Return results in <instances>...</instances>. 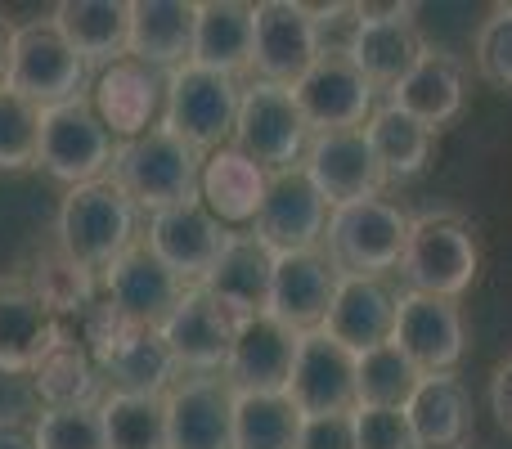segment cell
<instances>
[{
  "label": "cell",
  "mask_w": 512,
  "mask_h": 449,
  "mask_svg": "<svg viewBox=\"0 0 512 449\" xmlns=\"http://www.w3.org/2000/svg\"><path fill=\"white\" fill-rule=\"evenodd\" d=\"M14 36H18V23L0 9V86L9 77V63H14Z\"/></svg>",
  "instance_id": "obj_46"
},
{
  "label": "cell",
  "mask_w": 512,
  "mask_h": 449,
  "mask_svg": "<svg viewBox=\"0 0 512 449\" xmlns=\"http://www.w3.org/2000/svg\"><path fill=\"white\" fill-rule=\"evenodd\" d=\"M301 414L288 396L234 391V441L230 449H297Z\"/></svg>",
  "instance_id": "obj_38"
},
{
  "label": "cell",
  "mask_w": 512,
  "mask_h": 449,
  "mask_svg": "<svg viewBox=\"0 0 512 449\" xmlns=\"http://www.w3.org/2000/svg\"><path fill=\"white\" fill-rule=\"evenodd\" d=\"M391 104L400 113H409L414 122H423L427 131L454 122L463 108V72L450 54H432L427 50L418 59V68L409 72L400 86H391Z\"/></svg>",
  "instance_id": "obj_31"
},
{
  "label": "cell",
  "mask_w": 512,
  "mask_h": 449,
  "mask_svg": "<svg viewBox=\"0 0 512 449\" xmlns=\"http://www.w3.org/2000/svg\"><path fill=\"white\" fill-rule=\"evenodd\" d=\"M351 432H355V449H418L414 432H409L405 409L355 405L351 409Z\"/></svg>",
  "instance_id": "obj_42"
},
{
  "label": "cell",
  "mask_w": 512,
  "mask_h": 449,
  "mask_svg": "<svg viewBox=\"0 0 512 449\" xmlns=\"http://www.w3.org/2000/svg\"><path fill=\"white\" fill-rule=\"evenodd\" d=\"M198 171H203V153L189 149L171 131L153 126L149 135L122 140L113 153L108 180L131 198L140 212H167V207L194 203L198 198Z\"/></svg>",
  "instance_id": "obj_1"
},
{
  "label": "cell",
  "mask_w": 512,
  "mask_h": 449,
  "mask_svg": "<svg viewBox=\"0 0 512 449\" xmlns=\"http://www.w3.org/2000/svg\"><path fill=\"white\" fill-rule=\"evenodd\" d=\"M36 149H41V108L0 86V171L36 167Z\"/></svg>",
  "instance_id": "obj_39"
},
{
  "label": "cell",
  "mask_w": 512,
  "mask_h": 449,
  "mask_svg": "<svg viewBox=\"0 0 512 449\" xmlns=\"http://www.w3.org/2000/svg\"><path fill=\"white\" fill-rule=\"evenodd\" d=\"M234 229H225L207 212L203 203H180V207H167V212H153L149 216V229H144V247L176 274L185 288H198V283L212 274L216 256L225 252Z\"/></svg>",
  "instance_id": "obj_11"
},
{
  "label": "cell",
  "mask_w": 512,
  "mask_h": 449,
  "mask_svg": "<svg viewBox=\"0 0 512 449\" xmlns=\"http://www.w3.org/2000/svg\"><path fill=\"white\" fill-rule=\"evenodd\" d=\"M270 279H274L270 247L256 234H230L225 252L216 256L212 274H207L198 288H203L234 324H248V319L270 310Z\"/></svg>",
  "instance_id": "obj_19"
},
{
  "label": "cell",
  "mask_w": 512,
  "mask_h": 449,
  "mask_svg": "<svg viewBox=\"0 0 512 449\" xmlns=\"http://www.w3.org/2000/svg\"><path fill=\"white\" fill-rule=\"evenodd\" d=\"M310 135L364 131L373 117V86L346 54H319V63L292 86Z\"/></svg>",
  "instance_id": "obj_14"
},
{
  "label": "cell",
  "mask_w": 512,
  "mask_h": 449,
  "mask_svg": "<svg viewBox=\"0 0 512 449\" xmlns=\"http://www.w3.org/2000/svg\"><path fill=\"white\" fill-rule=\"evenodd\" d=\"M297 337L292 328H283L279 319L256 315L248 324H239L225 360V382L234 391H256V396H283L292 378V360H297Z\"/></svg>",
  "instance_id": "obj_21"
},
{
  "label": "cell",
  "mask_w": 512,
  "mask_h": 449,
  "mask_svg": "<svg viewBox=\"0 0 512 449\" xmlns=\"http://www.w3.org/2000/svg\"><path fill=\"white\" fill-rule=\"evenodd\" d=\"M396 328V292L382 279H360V274H342L333 292V306L324 315V333L342 342L351 355H364L373 346L391 342Z\"/></svg>",
  "instance_id": "obj_24"
},
{
  "label": "cell",
  "mask_w": 512,
  "mask_h": 449,
  "mask_svg": "<svg viewBox=\"0 0 512 449\" xmlns=\"http://www.w3.org/2000/svg\"><path fill=\"white\" fill-rule=\"evenodd\" d=\"M328 212H333V207L324 203V194L310 185V176L301 167L274 171L270 185H265L261 212H256V221H252V234L261 238L274 256L319 252L324 229H328Z\"/></svg>",
  "instance_id": "obj_10"
},
{
  "label": "cell",
  "mask_w": 512,
  "mask_h": 449,
  "mask_svg": "<svg viewBox=\"0 0 512 449\" xmlns=\"http://www.w3.org/2000/svg\"><path fill=\"white\" fill-rule=\"evenodd\" d=\"M158 333H162V342H167V351L176 355L180 369L212 378V373H221L225 360H230L239 324H234L203 288H189Z\"/></svg>",
  "instance_id": "obj_20"
},
{
  "label": "cell",
  "mask_w": 512,
  "mask_h": 449,
  "mask_svg": "<svg viewBox=\"0 0 512 449\" xmlns=\"http://www.w3.org/2000/svg\"><path fill=\"white\" fill-rule=\"evenodd\" d=\"M162 104H167V72L149 68L131 54L95 72L90 108L113 131V140H135V135H149L153 126H162Z\"/></svg>",
  "instance_id": "obj_12"
},
{
  "label": "cell",
  "mask_w": 512,
  "mask_h": 449,
  "mask_svg": "<svg viewBox=\"0 0 512 449\" xmlns=\"http://www.w3.org/2000/svg\"><path fill=\"white\" fill-rule=\"evenodd\" d=\"M50 18L86 68H108L131 50V0H59Z\"/></svg>",
  "instance_id": "obj_27"
},
{
  "label": "cell",
  "mask_w": 512,
  "mask_h": 449,
  "mask_svg": "<svg viewBox=\"0 0 512 449\" xmlns=\"http://www.w3.org/2000/svg\"><path fill=\"white\" fill-rule=\"evenodd\" d=\"M135 216L140 207L104 176L90 185H72L63 194L59 216H54V238L72 261L104 274L117 256L135 247Z\"/></svg>",
  "instance_id": "obj_2"
},
{
  "label": "cell",
  "mask_w": 512,
  "mask_h": 449,
  "mask_svg": "<svg viewBox=\"0 0 512 449\" xmlns=\"http://www.w3.org/2000/svg\"><path fill=\"white\" fill-rule=\"evenodd\" d=\"M310 144V126L297 108V95L288 86L252 81L239 95V122H234V149H243L256 167L292 171L301 167Z\"/></svg>",
  "instance_id": "obj_7"
},
{
  "label": "cell",
  "mask_w": 512,
  "mask_h": 449,
  "mask_svg": "<svg viewBox=\"0 0 512 449\" xmlns=\"http://www.w3.org/2000/svg\"><path fill=\"white\" fill-rule=\"evenodd\" d=\"M409 432L418 449H454L468 436V396L454 373H432L418 382V391L405 405Z\"/></svg>",
  "instance_id": "obj_32"
},
{
  "label": "cell",
  "mask_w": 512,
  "mask_h": 449,
  "mask_svg": "<svg viewBox=\"0 0 512 449\" xmlns=\"http://www.w3.org/2000/svg\"><path fill=\"white\" fill-rule=\"evenodd\" d=\"M252 45H256L252 5H243V0H203L198 5L189 63L239 81V72L252 68Z\"/></svg>",
  "instance_id": "obj_29"
},
{
  "label": "cell",
  "mask_w": 512,
  "mask_h": 449,
  "mask_svg": "<svg viewBox=\"0 0 512 449\" xmlns=\"http://www.w3.org/2000/svg\"><path fill=\"white\" fill-rule=\"evenodd\" d=\"M32 391L45 400V409H72V405H95L99 391V364L81 346V337L59 333V342L41 355L32 369Z\"/></svg>",
  "instance_id": "obj_33"
},
{
  "label": "cell",
  "mask_w": 512,
  "mask_h": 449,
  "mask_svg": "<svg viewBox=\"0 0 512 449\" xmlns=\"http://www.w3.org/2000/svg\"><path fill=\"white\" fill-rule=\"evenodd\" d=\"M301 171L310 176V185L324 194L328 207H346V203H364L378 198V189L387 185L378 158L369 149L364 131H328V135H310Z\"/></svg>",
  "instance_id": "obj_17"
},
{
  "label": "cell",
  "mask_w": 512,
  "mask_h": 449,
  "mask_svg": "<svg viewBox=\"0 0 512 449\" xmlns=\"http://www.w3.org/2000/svg\"><path fill=\"white\" fill-rule=\"evenodd\" d=\"M239 95L243 86L234 77L207 72L198 63L167 72V104H162V131L185 140L189 149L207 153L225 149L239 122Z\"/></svg>",
  "instance_id": "obj_5"
},
{
  "label": "cell",
  "mask_w": 512,
  "mask_h": 449,
  "mask_svg": "<svg viewBox=\"0 0 512 449\" xmlns=\"http://www.w3.org/2000/svg\"><path fill=\"white\" fill-rule=\"evenodd\" d=\"M99 292H104V301L126 319V324L162 328L189 288L149 252V247L135 243L131 252H122L104 274H99Z\"/></svg>",
  "instance_id": "obj_15"
},
{
  "label": "cell",
  "mask_w": 512,
  "mask_h": 449,
  "mask_svg": "<svg viewBox=\"0 0 512 449\" xmlns=\"http://www.w3.org/2000/svg\"><path fill=\"white\" fill-rule=\"evenodd\" d=\"M86 81H90V68L63 41L54 18L18 23L14 63H9V77H5V86L14 95H23L36 108H54V104H68V99H81Z\"/></svg>",
  "instance_id": "obj_8"
},
{
  "label": "cell",
  "mask_w": 512,
  "mask_h": 449,
  "mask_svg": "<svg viewBox=\"0 0 512 449\" xmlns=\"http://www.w3.org/2000/svg\"><path fill=\"white\" fill-rule=\"evenodd\" d=\"M36 445L41 449H108L99 405L45 409V414L36 418Z\"/></svg>",
  "instance_id": "obj_40"
},
{
  "label": "cell",
  "mask_w": 512,
  "mask_h": 449,
  "mask_svg": "<svg viewBox=\"0 0 512 449\" xmlns=\"http://www.w3.org/2000/svg\"><path fill=\"white\" fill-rule=\"evenodd\" d=\"M477 72L490 86L512 90V5H499L477 32Z\"/></svg>",
  "instance_id": "obj_41"
},
{
  "label": "cell",
  "mask_w": 512,
  "mask_h": 449,
  "mask_svg": "<svg viewBox=\"0 0 512 449\" xmlns=\"http://www.w3.org/2000/svg\"><path fill=\"white\" fill-rule=\"evenodd\" d=\"M194 0H131V59L158 72H176L194 54Z\"/></svg>",
  "instance_id": "obj_28"
},
{
  "label": "cell",
  "mask_w": 512,
  "mask_h": 449,
  "mask_svg": "<svg viewBox=\"0 0 512 449\" xmlns=\"http://www.w3.org/2000/svg\"><path fill=\"white\" fill-rule=\"evenodd\" d=\"M400 274L409 292H423V297L454 301L459 292H468L477 279V238L468 221L454 212H427L409 221Z\"/></svg>",
  "instance_id": "obj_4"
},
{
  "label": "cell",
  "mask_w": 512,
  "mask_h": 449,
  "mask_svg": "<svg viewBox=\"0 0 512 449\" xmlns=\"http://www.w3.org/2000/svg\"><path fill=\"white\" fill-rule=\"evenodd\" d=\"M265 185H270V171L256 167L243 149L225 144V149H216L203 158V171H198V203H203L225 229L252 225L256 212H261Z\"/></svg>",
  "instance_id": "obj_25"
},
{
  "label": "cell",
  "mask_w": 512,
  "mask_h": 449,
  "mask_svg": "<svg viewBox=\"0 0 512 449\" xmlns=\"http://www.w3.org/2000/svg\"><path fill=\"white\" fill-rule=\"evenodd\" d=\"M423 54H427V45H423V36H418L414 18H409V5L387 18H360L351 32V45H346V59L364 72V81H369L373 90L400 86V81L418 68Z\"/></svg>",
  "instance_id": "obj_23"
},
{
  "label": "cell",
  "mask_w": 512,
  "mask_h": 449,
  "mask_svg": "<svg viewBox=\"0 0 512 449\" xmlns=\"http://www.w3.org/2000/svg\"><path fill=\"white\" fill-rule=\"evenodd\" d=\"M283 396L292 400L301 418H328L355 409V355L342 342L315 328L297 337V360Z\"/></svg>",
  "instance_id": "obj_13"
},
{
  "label": "cell",
  "mask_w": 512,
  "mask_h": 449,
  "mask_svg": "<svg viewBox=\"0 0 512 449\" xmlns=\"http://www.w3.org/2000/svg\"><path fill=\"white\" fill-rule=\"evenodd\" d=\"M297 449H355L351 414H328V418H301Z\"/></svg>",
  "instance_id": "obj_43"
},
{
  "label": "cell",
  "mask_w": 512,
  "mask_h": 449,
  "mask_svg": "<svg viewBox=\"0 0 512 449\" xmlns=\"http://www.w3.org/2000/svg\"><path fill=\"white\" fill-rule=\"evenodd\" d=\"M171 449H230L234 387L225 378H185L167 391Z\"/></svg>",
  "instance_id": "obj_22"
},
{
  "label": "cell",
  "mask_w": 512,
  "mask_h": 449,
  "mask_svg": "<svg viewBox=\"0 0 512 449\" xmlns=\"http://www.w3.org/2000/svg\"><path fill=\"white\" fill-rule=\"evenodd\" d=\"M117 140L99 113L90 108V99H68V104L41 108V149H36V167L45 176L63 180V185H90L104 180L113 167Z\"/></svg>",
  "instance_id": "obj_6"
},
{
  "label": "cell",
  "mask_w": 512,
  "mask_h": 449,
  "mask_svg": "<svg viewBox=\"0 0 512 449\" xmlns=\"http://www.w3.org/2000/svg\"><path fill=\"white\" fill-rule=\"evenodd\" d=\"M490 409H495V418L512 432V355L495 369V378H490Z\"/></svg>",
  "instance_id": "obj_44"
},
{
  "label": "cell",
  "mask_w": 512,
  "mask_h": 449,
  "mask_svg": "<svg viewBox=\"0 0 512 449\" xmlns=\"http://www.w3.org/2000/svg\"><path fill=\"white\" fill-rule=\"evenodd\" d=\"M108 449H171L167 436V396H131L108 391L99 400Z\"/></svg>",
  "instance_id": "obj_35"
},
{
  "label": "cell",
  "mask_w": 512,
  "mask_h": 449,
  "mask_svg": "<svg viewBox=\"0 0 512 449\" xmlns=\"http://www.w3.org/2000/svg\"><path fill=\"white\" fill-rule=\"evenodd\" d=\"M391 342L409 355V364L423 378H432V373H454V364L463 360V346H468V328H463V315L454 301L400 292Z\"/></svg>",
  "instance_id": "obj_16"
},
{
  "label": "cell",
  "mask_w": 512,
  "mask_h": 449,
  "mask_svg": "<svg viewBox=\"0 0 512 449\" xmlns=\"http://www.w3.org/2000/svg\"><path fill=\"white\" fill-rule=\"evenodd\" d=\"M364 135H369V149L387 180L418 176L432 158V131L423 122H414L409 113H400L396 104L373 108V117L364 122Z\"/></svg>",
  "instance_id": "obj_34"
},
{
  "label": "cell",
  "mask_w": 512,
  "mask_h": 449,
  "mask_svg": "<svg viewBox=\"0 0 512 449\" xmlns=\"http://www.w3.org/2000/svg\"><path fill=\"white\" fill-rule=\"evenodd\" d=\"M59 333V319L27 288V279H0V373H32Z\"/></svg>",
  "instance_id": "obj_26"
},
{
  "label": "cell",
  "mask_w": 512,
  "mask_h": 449,
  "mask_svg": "<svg viewBox=\"0 0 512 449\" xmlns=\"http://www.w3.org/2000/svg\"><path fill=\"white\" fill-rule=\"evenodd\" d=\"M423 373L409 364V355L396 342H382L373 351L355 355V405L369 409H405L418 391Z\"/></svg>",
  "instance_id": "obj_37"
},
{
  "label": "cell",
  "mask_w": 512,
  "mask_h": 449,
  "mask_svg": "<svg viewBox=\"0 0 512 449\" xmlns=\"http://www.w3.org/2000/svg\"><path fill=\"white\" fill-rule=\"evenodd\" d=\"M0 449H41L36 445V423H27V418H0Z\"/></svg>",
  "instance_id": "obj_45"
},
{
  "label": "cell",
  "mask_w": 512,
  "mask_h": 449,
  "mask_svg": "<svg viewBox=\"0 0 512 449\" xmlns=\"http://www.w3.org/2000/svg\"><path fill=\"white\" fill-rule=\"evenodd\" d=\"M27 288L45 301V310H50L54 319L59 315H86V310L99 301V274L86 270L81 261H72V256L54 243L50 252L36 256L32 274H27Z\"/></svg>",
  "instance_id": "obj_36"
},
{
  "label": "cell",
  "mask_w": 512,
  "mask_h": 449,
  "mask_svg": "<svg viewBox=\"0 0 512 449\" xmlns=\"http://www.w3.org/2000/svg\"><path fill=\"white\" fill-rule=\"evenodd\" d=\"M342 274L333 270L324 252H288L274 256V279H270V310L265 315L279 319L292 333H315L324 328V315L333 306V292Z\"/></svg>",
  "instance_id": "obj_18"
},
{
  "label": "cell",
  "mask_w": 512,
  "mask_h": 449,
  "mask_svg": "<svg viewBox=\"0 0 512 449\" xmlns=\"http://www.w3.org/2000/svg\"><path fill=\"white\" fill-rule=\"evenodd\" d=\"M252 23H256V45H252L256 81L292 90L319 63L315 9L297 5V0H261V5H252Z\"/></svg>",
  "instance_id": "obj_9"
},
{
  "label": "cell",
  "mask_w": 512,
  "mask_h": 449,
  "mask_svg": "<svg viewBox=\"0 0 512 449\" xmlns=\"http://www.w3.org/2000/svg\"><path fill=\"white\" fill-rule=\"evenodd\" d=\"M409 216L391 207L387 198H364L328 212L324 229V256L337 274H360V279H382L396 270L405 256Z\"/></svg>",
  "instance_id": "obj_3"
},
{
  "label": "cell",
  "mask_w": 512,
  "mask_h": 449,
  "mask_svg": "<svg viewBox=\"0 0 512 449\" xmlns=\"http://www.w3.org/2000/svg\"><path fill=\"white\" fill-rule=\"evenodd\" d=\"M176 373L180 364L158 328H131L113 346V355L99 364V378L113 382V391H131V396H167L176 387Z\"/></svg>",
  "instance_id": "obj_30"
}]
</instances>
